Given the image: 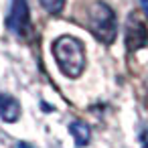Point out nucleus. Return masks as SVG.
Here are the masks:
<instances>
[{
	"label": "nucleus",
	"instance_id": "obj_5",
	"mask_svg": "<svg viewBox=\"0 0 148 148\" xmlns=\"http://www.w3.org/2000/svg\"><path fill=\"white\" fill-rule=\"evenodd\" d=\"M0 118L8 124H12L21 118V103L16 101V97L8 95V93H0Z\"/></svg>",
	"mask_w": 148,
	"mask_h": 148
},
{
	"label": "nucleus",
	"instance_id": "obj_10",
	"mask_svg": "<svg viewBox=\"0 0 148 148\" xmlns=\"http://www.w3.org/2000/svg\"><path fill=\"white\" fill-rule=\"evenodd\" d=\"M16 148H33V146H31V144H27V142H18V144H16Z\"/></svg>",
	"mask_w": 148,
	"mask_h": 148
},
{
	"label": "nucleus",
	"instance_id": "obj_3",
	"mask_svg": "<svg viewBox=\"0 0 148 148\" xmlns=\"http://www.w3.org/2000/svg\"><path fill=\"white\" fill-rule=\"evenodd\" d=\"M6 27L12 35L25 39L31 33V10L27 0H10V8L6 16Z\"/></svg>",
	"mask_w": 148,
	"mask_h": 148
},
{
	"label": "nucleus",
	"instance_id": "obj_8",
	"mask_svg": "<svg viewBox=\"0 0 148 148\" xmlns=\"http://www.w3.org/2000/svg\"><path fill=\"white\" fill-rule=\"evenodd\" d=\"M140 142H142V146H144V148H148V128L140 134Z\"/></svg>",
	"mask_w": 148,
	"mask_h": 148
},
{
	"label": "nucleus",
	"instance_id": "obj_9",
	"mask_svg": "<svg viewBox=\"0 0 148 148\" xmlns=\"http://www.w3.org/2000/svg\"><path fill=\"white\" fill-rule=\"evenodd\" d=\"M140 6H142V10H144V14L148 18V0H140Z\"/></svg>",
	"mask_w": 148,
	"mask_h": 148
},
{
	"label": "nucleus",
	"instance_id": "obj_4",
	"mask_svg": "<svg viewBox=\"0 0 148 148\" xmlns=\"http://www.w3.org/2000/svg\"><path fill=\"white\" fill-rule=\"evenodd\" d=\"M124 37H126V47H128L130 53H134V51H138V49H142V47L148 45V31H146L144 23L136 14L128 16Z\"/></svg>",
	"mask_w": 148,
	"mask_h": 148
},
{
	"label": "nucleus",
	"instance_id": "obj_7",
	"mask_svg": "<svg viewBox=\"0 0 148 148\" xmlns=\"http://www.w3.org/2000/svg\"><path fill=\"white\" fill-rule=\"evenodd\" d=\"M39 2L49 14H59L65 8V0H39Z\"/></svg>",
	"mask_w": 148,
	"mask_h": 148
},
{
	"label": "nucleus",
	"instance_id": "obj_1",
	"mask_svg": "<svg viewBox=\"0 0 148 148\" xmlns=\"http://www.w3.org/2000/svg\"><path fill=\"white\" fill-rule=\"evenodd\" d=\"M51 49H53L55 61H57V65H59V69L65 77L75 79L83 73V69L87 65V59H85V47L77 37L63 35V37L55 39Z\"/></svg>",
	"mask_w": 148,
	"mask_h": 148
},
{
	"label": "nucleus",
	"instance_id": "obj_6",
	"mask_svg": "<svg viewBox=\"0 0 148 148\" xmlns=\"http://www.w3.org/2000/svg\"><path fill=\"white\" fill-rule=\"evenodd\" d=\"M69 132H71V136H73V140H75L77 146H85V144L89 142V138H91V130H89V126H87L85 122H81V120L71 122Z\"/></svg>",
	"mask_w": 148,
	"mask_h": 148
},
{
	"label": "nucleus",
	"instance_id": "obj_2",
	"mask_svg": "<svg viewBox=\"0 0 148 148\" xmlns=\"http://www.w3.org/2000/svg\"><path fill=\"white\" fill-rule=\"evenodd\" d=\"M85 25L89 29V33L101 41L103 45H112L116 41L118 35V21H116V12L112 10L110 4L95 0L87 6L85 12Z\"/></svg>",
	"mask_w": 148,
	"mask_h": 148
}]
</instances>
